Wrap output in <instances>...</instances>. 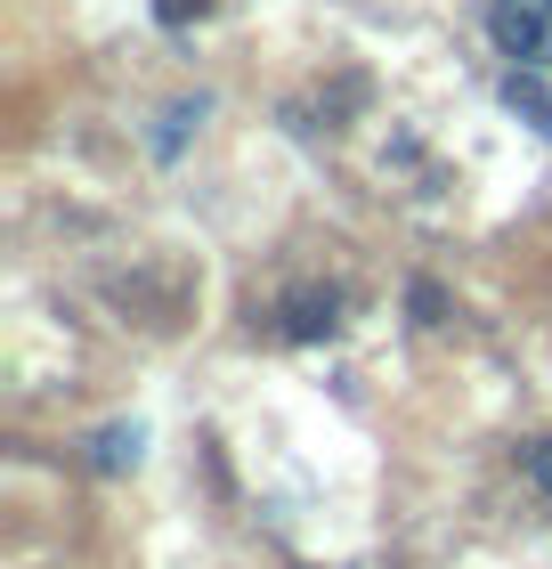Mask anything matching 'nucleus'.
Wrapping results in <instances>:
<instances>
[{
    "label": "nucleus",
    "mask_w": 552,
    "mask_h": 569,
    "mask_svg": "<svg viewBox=\"0 0 552 569\" xmlns=\"http://www.w3.org/2000/svg\"><path fill=\"white\" fill-rule=\"evenodd\" d=\"M414 318H423V326L446 318V293H439V284H414Z\"/></svg>",
    "instance_id": "nucleus-6"
},
{
    "label": "nucleus",
    "mask_w": 552,
    "mask_h": 569,
    "mask_svg": "<svg viewBox=\"0 0 552 569\" xmlns=\"http://www.w3.org/2000/svg\"><path fill=\"white\" fill-rule=\"evenodd\" d=\"M488 33L512 66H552V0H495Z\"/></svg>",
    "instance_id": "nucleus-1"
},
{
    "label": "nucleus",
    "mask_w": 552,
    "mask_h": 569,
    "mask_svg": "<svg viewBox=\"0 0 552 569\" xmlns=\"http://www.w3.org/2000/svg\"><path fill=\"white\" fill-rule=\"evenodd\" d=\"M154 17L163 24H195V17H212V0H154Z\"/></svg>",
    "instance_id": "nucleus-5"
},
{
    "label": "nucleus",
    "mask_w": 552,
    "mask_h": 569,
    "mask_svg": "<svg viewBox=\"0 0 552 569\" xmlns=\"http://www.w3.org/2000/svg\"><path fill=\"white\" fill-rule=\"evenodd\" d=\"M529 480L552 497V439H536V448H529Z\"/></svg>",
    "instance_id": "nucleus-7"
},
{
    "label": "nucleus",
    "mask_w": 552,
    "mask_h": 569,
    "mask_svg": "<svg viewBox=\"0 0 552 569\" xmlns=\"http://www.w3.org/2000/svg\"><path fill=\"white\" fill-rule=\"evenodd\" d=\"M333 326H341V293H293L284 301V333L293 342H325Z\"/></svg>",
    "instance_id": "nucleus-2"
},
{
    "label": "nucleus",
    "mask_w": 552,
    "mask_h": 569,
    "mask_svg": "<svg viewBox=\"0 0 552 569\" xmlns=\"http://www.w3.org/2000/svg\"><path fill=\"white\" fill-rule=\"evenodd\" d=\"M504 107H512V114H529V131H544V139H552V90L536 82V66H512Z\"/></svg>",
    "instance_id": "nucleus-3"
},
{
    "label": "nucleus",
    "mask_w": 552,
    "mask_h": 569,
    "mask_svg": "<svg viewBox=\"0 0 552 569\" xmlns=\"http://www.w3.org/2000/svg\"><path fill=\"white\" fill-rule=\"evenodd\" d=\"M90 463L98 472H122V463H139V423H107L90 439Z\"/></svg>",
    "instance_id": "nucleus-4"
}]
</instances>
